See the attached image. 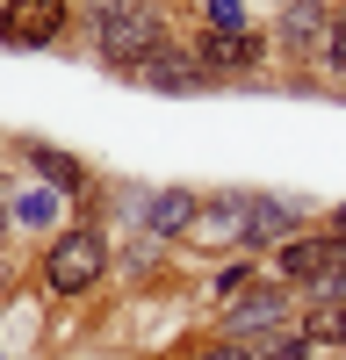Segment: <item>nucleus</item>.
<instances>
[{
  "instance_id": "12",
  "label": "nucleus",
  "mask_w": 346,
  "mask_h": 360,
  "mask_svg": "<svg viewBox=\"0 0 346 360\" xmlns=\"http://www.w3.org/2000/svg\"><path fill=\"white\" fill-rule=\"evenodd\" d=\"M303 346H346V303H317V310H303V332H296Z\"/></svg>"
},
{
  "instance_id": "16",
  "label": "nucleus",
  "mask_w": 346,
  "mask_h": 360,
  "mask_svg": "<svg viewBox=\"0 0 346 360\" xmlns=\"http://www.w3.org/2000/svg\"><path fill=\"white\" fill-rule=\"evenodd\" d=\"M15 217H22V224H51V188H29V195L15 202Z\"/></svg>"
},
{
  "instance_id": "1",
  "label": "nucleus",
  "mask_w": 346,
  "mask_h": 360,
  "mask_svg": "<svg viewBox=\"0 0 346 360\" xmlns=\"http://www.w3.org/2000/svg\"><path fill=\"white\" fill-rule=\"evenodd\" d=\"M108 274V238L94 224H72V231H58L51 238V252H44V281L58 295H79V288H94Z\"/></svg>"
},
{
  "instance_id": "3",
  "label": "nucleus",
  "mask_w": 346,
  "mask_h": 360,
  "mask_svg": "<svg viewBox=\"0 0 346 360\" xmlns=\"http://www.w3.org/2000/svg\"><path fill=\"white\" fill-rule=\"evenodd\" d=\"M274 324H288V288H238L231 310H224L231 339H267Z\"/></svg>"
},
{
  "instance_id": "6",
  "label": "nucleus",
  "mask_w": 346,
  "mask_h": 360,
  "mask_svg": "<svg viewBox=\"0 0 346 360\" xmlns=\"http://www.w3.org/2000/svg\"><path fill=\"white\" fill-rule=\"evenodd\" d=\"M288 231H296V202H281V195H252L245 202V245H288Z\"/></svg>"
},
{
  "instance_id": "2",
  "label": "nucleus",
  "mask_w": 346,
  "mask_h": 360,
  "mask_svg": "<svg viewBox=\"0 0 346 360\" xmlns=\"http://www.w3.org/2000/svg\"><path fill=\"white\" fill-rule=\"evenodd\" d=\"M159 44H166V22L152 8H123V15L101 22V58L115 72H144V58H152Z\"/></svg>"
},
{
  "instance_id": "17",
  "label": "nucleus",
  "mask_w": 346,
  "mask_h": 360,
  "mask_svg": "<svg viewBox=\"0 0 346 360\" xmlns=\"http://www.w3.org/2000/svg\"><path fill=\"white\" fill-rule=\"evenodd\" d=\"M202 360H252V346H238V339H224V346H210Z\"/></svg>"
},
{
  "instance_id": "20",
  "label": "nucleus",
  "mask_w": 346,
  "mask_h": 360,
  "mask_svg": "<svg viewBox=\"0 0 346 360\" xmlns=\"http://www.w3.org/2000/svg\"><path fill=\"white\" fill-rule=\"evenodd\" d=\"M0 360H8V353H0Z\"/></svg>"
},
{
  "instance_id": "15",
  "label": "nucleus",
  "mask_w": 346,
  "mask_h": 360,
  "mask_svg": "<svg viewBox=\"0 0 346 360\" xmlns=\"http://www.w3.org/2000/svg\"><path fill=\"white\" fill-rule=\"evenodd\" d=\"M325 65L346 79V15H332V29H325Z\"/></svg>"
},
{
  "instance_id": "13",
  "label": "nucleus",
  "mask_w": 346,
  "mask_h": 360,
  "mask_svg": "<svg viewBox=\"0 0 346 360\" xmlns=\"http://www.w3.org/2000/svg\"><path fill=\"white\" fill-rule=\"evenodd\" d=\"M29 159H37L44 180H58V188H79V166H72L65 152H51V144H29Z\"/></svg>"
},
{
  "instance_id": "11",
  "label": "nucleus",
  "mask_w": 346,
  "mask_h": 360,
  "mask_svg": "<svg viewBox=\"0 0 346 360\" xmlns=\"http://www.w3.org/2000/svg\"><path fill=\"white\" fill-rule=\"evenodd\" d=\"M195 238H231V245H245V202H210V209H195V224H188Z\"/></svg>"
},
{
  "instance_id": "14",
  "label": "nucleus",
  "mask_w": 346,
  "mask_h": 360,
  "mask_svg": "<svg viewBox=\"0 0 346 360\" xmlns=\"http://www.w3.org/2000/svg\"><path fill=\"white\" fill-rule=\"evenodd\" d=\"M210 37H245V0H210Z\"/></svg>"
},
{
  "instance_id": "5",
  "label": "nucleus",
  "mask_w": 346,
  "mask_h": 360,
  "mask_svg": "<svg viewBox=\"0 0 346 360\" xmlns=\"http://www.w3.org/2000/svg\"><path fill=\"white\" fill-rule=\"evenodd\" d=\"M144 86H152V94H195V86H210V79H202V65H195V58L188 51H152V58H144V72H137Z\"/></svg>"
},
{
  "instance_id": "10",
  "label": "nucleus",
  "mask_w": 346,
  "mask_h": 360,
  "mask_svg": "<svg viewBox=\"0 0 346 360\" xmlns=\"http://www.w3.org/2000/svg\"><path fill=\"white\" fill-rule=\"evenodd\" d=\"M195 195L188 188H166V195H152V202H144V224H152V238H181L188 224H195Z\"/></svg>"
},
{
  "instance_id": "18",
  "label": "nucleus",
  "mask_w": 346,
  "mask_h": 360,
  "mask_svg": "<svg viewBox=\"0 0 346 360\" xmlns=\"http://www.w3.org/2000/svg\"><path fill=\"white\" fill-rule=\"evenodd\" d=\"M86 8H94V15H101V22H108V15H115V0H86Z\"/></svg>"
},
{
  "instance_id": "4",
  "label": "nucleus",
  "mask_w": 346,
  "mask_h": 360,
  "mask_svg": "<svg viewBox=\"0 0 346 360\" xmlns=\"http://www.w3.org/2000/svg\"><path fill=\"white\" fill-rule=\"evenodd\" d=\"M58 29H65V0H8L0 8V37L37 51V44H58Z\"/></svg>"
},
{
  "instance_id": "9",
  "label": "nucleus",
  "mask_w": 346,
  "mask_h": 360,
  "mask_svg": "<svg viewBox=\"0 0 346 360\" xmlns=\"http://www.w3.org/2000/svg\"><path fill=\"white\" fill-rule=\"evenodd\" d=\"M252 58H260L252 37H210V44L195 51V65H202V79H224V72H245Z\"/></svg>"
},
{
  "instance_id": "8",
  "label": "nucleus",
  "mask_w": 346,
  "mask_h": 360,
  "mask_svg": "<svg viewBox=\"0 0 346 360\" xmlns=\"http://www.w3.org/2000/svg\"><path fill=\"white\" fill-rule=\"evenodd\" d=\"M325 29H332V15L317 8V0H288L274 37H281V51H317V44H325Z\"/></svg>"
},
{
  "instance_id": "19",
  "label": "nucleus",
  "mask_w": 346,
  "mask_h": 360,
  "mask_svg": "<svg viewBox=\"0 0 346 360\" xmlns=\"http://www.w3.org/2000/svg\"><path fill=\"white\" fill-rule=\"evenodd\" d=\"M332 231H339V238H346V209H339V217H332Z\"/></svg>"
},
{
  "instance_id": "7",
  "label": "nucleus",
  "mask_w": 346,
  "mask_h": 360,
  "mask_svg": "<svg viewBox=\"0 0 346 360\" xmlns=\"http://www.w3.org/2000/svg\"><path fill=\"white\" fill-rule=\"evenodd\" d=\"M332 259H339V238H288V245L274 252L281 281H317V274H325Z\"/></svg>"
}]
</instances>
